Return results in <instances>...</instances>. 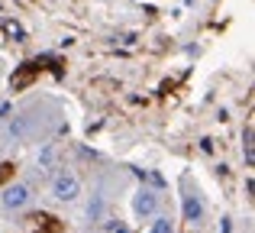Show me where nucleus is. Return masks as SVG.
I'll return each instance as SVG.
<instances>
[{"label":"nucleus","mask_w":255,"mask_h":233,"mask_svg":"<svg viewBox=\"0 0 255 233\" xmlns=\"http://www.w3.org/2000/svg\"><path fill=\"white\" fill-rule=\"evenodd\" d=\"M52 195H55L58 201H75V198L81 195V182H78L75 172H58L55 182H52Z\"/></svg>","instance_id":"f257e3e1"},{"label":"nucleus","mask_w":255,"mask_h":233,"mask_svg":"<svg viewBox=\"0 0 255 233\" xmlns=\"http://www.w3.org/2000/svg\"><path fill=\"white\" fill-rule=\"evenodd\" d=\"M132 211H136V217H155L158 214V195L152 188H139L136 198H132Z\"/></svg>","instance_id":"f03ea898"},{"label":"nucleus","mask_w":255,"mask_h":233,"mask_svg":"<svg viewBox=\"0 0 255 233\" xmlns=\"http://www.w3.org/2000/svg\"><path fill=\"white\" fill-rule=\"evenodd\" d=\"M29 201H32V188L29 185H10V188H3V208L6 211H19Z\"/></svg>","instance_id":"7ed1b4c3"},{"label":"nucleus","mask_w":255,"mask_h":233,"mask_svg":"<svg viewBox=\"0 0 255 233\" xmlns=\"http://www.w3.org/2000/svg\"><path fill=\"white\" fill-rule=\"evenodd\" d=\"M200 217H204V201L197 195H184V221L197 224Z\"/></svg>","instance_id":"20e7f679"},{"label":"nucleus","mask_w":255,"mask_h":233,"mask_svg":"<svg viewBox=\"0 0 255 233\" xmlns=\"http://www.w3.org/2000/svg\"><path fill=\"white\" fill-rule=\"evenodd\" d=\"M252 139H255V130H252V126H246V133H243V152H246V165H249V169L255 165V143H252Z\"/></svg>","instance_id":"39448f33"},{"label":"nucleus","mask_w":255,"mask_h":233,"mask_svg":"<svg viewBox=\"0 0 255 233\" xmlns=\"http://www.w3.org/2000/svg\"><path fill=\"white\" fill-rule=\"evenodd\" d=\"M149 233H174V224H171V217H158V214H155V221H152Z\"/></svg>","instance_id":"423d86ee"}]
</instances>
